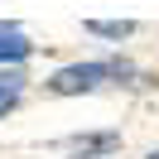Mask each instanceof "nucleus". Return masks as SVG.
Masks as SVG:
<instances>
[{
    "label": "nucleus",
    "mask_w": 159,
    "mask_h": 159,
    "mask_svg": "<svg viewBox=\"0 0 159 159\" xmlns=\"http://www.w3.org/2000/svg\"><path fill=\"white\" fill-rule=\"evenodd\" d=\"M87 29L101 34V39H130L135 24H130V20H87Z\"/></svg>",
    "instance_id": "20e7f679"
},
{
    "label": "nucleus",
    "mask_w": 159,
    "mask_h": 159,
    "mask_svg": "<svg viewBox=\"0 0 159 159\" xmlns=\"http://www.w3.org/2000/svg\"><path fill=\"white\" fill-rule=\"evenodd\" d=\"M149 159H159V149H154V154H149Z\"/></svg>",
    "instance_id": "423d86ee"
},
{
    "label": "nucleus",
    "mask_w": 159,
    "mask_h": 159,
    "mask_svg": "<svg viewBox=\"0 0 159 159\" xmlns=\"http://www.w3.org/2000/svg\"><path fill=\"white\" fill-rule=\"evenodd\" d=\"M20 58H29V39L20 29H5L0 34V63H20Z\"/></svg>",
    "instance_id": "7ed1b4c3"
},
{
    "label": "nucleus",
    "mask_w": 159,
    "mask_h": 159,
    "mask_svg": "<svg viewBox=\"0 0 159 159\" xmlns=\"http://www.w3.org/2000/svg\"><path fill=\"white\" fill-rule=\"evenodd\" d=\"M68 149H77V154H111L116 149V135L111 130H101V135H72Z\"/></svg>",
    "instance_id": "f03ea898"
},
{
    "label": "nucleus",
    "mask_w": 159,
    "mask_h": 159,
    "mask_svg": "<svg viewBox=\"0 0 159 159\" xmlns=\"http://www.w3.org/2000/svg\"><path fill=\"white\" fill-rule=\"evenodd\" d=\"M15 101H20V92H0V116H5V111H10Z\"/></svg>",
    "instance_id": "39448f33"
},
{
    "label": "nucleus",
    "mask_w": 159,
    "mask_h": 159,
    "mask_svg": "<svg viewBox=\"0 0 159 159\" xmlns=\"http://www.w3.org/2000/svg\"><path fill=\"white\" fill-rule=\"evenodd\" d=\"M120 72H125L120 63H72V68H63V72L48 77V92L53 97H77V92H92L106 77H120Z\"/></svg>",
    "instance_id": "f257e3e1"
}]
</instances>
